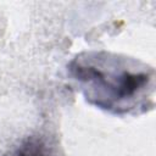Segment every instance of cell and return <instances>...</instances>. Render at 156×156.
<instances>
[{
  "label": "cell",
  "mask_w": 156,
  "mask_h": 156,
  "mask_svg": "<svg viewBox=\"0 0 156 156\" xmlns=\"http://www.w3.org/2000/svg\"><path fill=\"white\" fill-rule=\"evenodd\" d=\"M12 156H49L45 145L38 140H27L23 143Z\"/></svg>",
  "instance_id": "obj_2"
},
{
  "label": "cell",
  "mask_w": 156,
  "mask_h": 156,
  "mask_svg": "<svg viewBox=\"0 0 156 156\" xmlns=\"http://www.w3.org/2000/svg\"><path fill=\"white\" fill-rule=\"evenodd\" d=\"M85 101L113 115L144 112L152 94L154 69L145 63L108 51H85L67 66Z\"/></svg>",
  "instance_id": "obj_1"
}]
</instances>
